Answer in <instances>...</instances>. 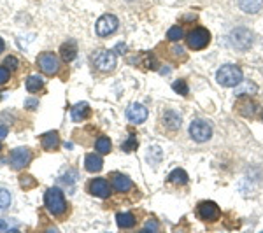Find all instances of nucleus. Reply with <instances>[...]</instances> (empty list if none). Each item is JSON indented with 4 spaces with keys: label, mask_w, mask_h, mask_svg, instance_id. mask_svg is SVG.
I'll return each instance as SVG.
<instances>
[{
    "label": "nucleus",
    "mask_w": 263,
    "mask_h": 233,
    "mask_svg": "<svg viewBox=\"0 0 263 233\" xmlns=\"http://www.w3.org/2000/svg\"><path fill=\"white\" fill-rule=\"evenodd\" d=\"M44 205L48 212L54 218H63L69 210V203H67L63 191L60 188H49L44 193Z\"/></svg>",
    "instance_id": "obj_1"
},
{
    "label": "nucleus",
    "mask_w": 263,
    "mask_h": 233,
    "mask_svg": "<svg viewBox=\"0 0 263 233\" xmlns=\"http://www.w3.org/2000/svg\"><path fill=\"white\" fill-rule=\"evenodd\" d=\"M216 81L224 88H237L244 81V74L240 67L233 65V63H227V65L219 67L216 72Z\"/></svg>",
    "instance_id": "obj_2"
},
{
    "label": "nucleus",
    "mask_w": 263,
    "mask_h": 233,
    "mask_svg": "<svg viewBox=\"0 0 263 233\" xmlns=\"http://www.w3.org/2000/svg\"><path fill=\"white\" fill-rule=\"evenodd\" d=\"M184 39L192 51H202L211 44V32L203 27H195L186 33Z\"/></svg>",
    "instance_id": "obj_3"
},
{
    "label": "nucleus",
    "mask_w": 263,
    "mask_h": 233,
    "mask_svg": "<svg viewBox=\"0 0 263 233\" xmlns=\"http://www.w3.org/2000/svg\"><path fill=\"white\" fill-rule=\"evenodd\" d=\"M91 62L93 67L99 72H104V74H109V72L116 69V54L109 49H97L91 54Z\"/></svg>",
    "instance_id": "obj_4"
},
{
    "label": "nucleus",
    "mask_w": 263,
    "mask_h": 233,
    "mask_svg": "<svg viewBox=\"0 0 263 233\" xmlns=\"http://www.w3.org/2000/svg\"><path fill=\"white\" fill-rule=\"evenodd\" d=\"M190 137L198 144L211 141V137H213V126L205 120H193L192 125H190Z\"/></svg>",
    "instance_id": "obj_5"
},
{
    "label": "nucleus",
    "mask_w": 263,
    "mask_h": 233,
    "mask_svg": "<svg viewBox=\"0 0 263 233\" xmlns=\"http://www.w3.org/2000/svg\"><path fill=\"white\" fill-rule=\"evenodd\" d=\"M253 32L244 27H239L230 32V44L239 51H248L253 46Z\"/></svg>",
    "instance_id": "obj_6"
},
{
    "label": "nucleus",
    "mask_w": 263,
    "mask_h": 233,
    "mask_svg": "<svg viewBox=\"0 0 263 233\" xmlns=\"http://www.w3.org/2000/svg\"><path fill=\"white\" fill-rule=\"evenodd\" d=\"M37 67L44 75H54L60 70V60L54 53L46 51V53H41L37 56Z\"/></svg>",
    "instance_id": "obj_7"
},
{
    "label": "nucleus",
    "mask_w": 263,
    "mask_h": 233,
    "mask_svg": "<svg viewBox=\"0 0 263 233\" xmlns=\"http://www.w3.org/2000/svg\"><path fill=\"white\" fill-rule=\"evenodd\" d=\"M32 162V151L28 147H16L9 154V165L12 170L20 172Z\"/></svg>",
    "instance_id": "obj_8"
},
{
    "label": "nucleus",
    "mask_w": 263,
    "mask_h": 233,
    "mask_svg": "<svg viewBox=\"0 0 263 233\" xmlns=\"http://www.w3.org/2000/svg\"><path fill=\"white\" fill-rule=\"evenodd\" d=\"M197 216L202 219L203 223H216L219 218H221V210H219V207L216 205L214 202L203 200V202L198 203Z\"/></svg>",
    "instance_id": "obj_9"
},
{
    "label": "nucleus",
    "mask_w": 263,
    "mask_h": 233,
    "mask_svg": "<svg viewBox=\"0 0 263 233\" xmlns=\"http://www.w3.org/2000/svg\"><path fill=\"white\" fill-rule=\"evenodd\" d=\"M120 27V20L116 18L114 14H104L100 16L99 21H97V35L99 37H109L111 33H114Z\"/></svg>",
    "instance_id": "obj_10"
},
{
    "label": "nucleus",
    "mask_w": 263,
    "mask_h": 233,
    "mask_svg": "<svg viewBox=\"0 0 263 233\" xmlns=\"http://www.w3.org/2000/svg\"><path fill=\"white\" fill-rule=\"evenodd\" d=\"M111 183L104 177H97V179H91L88 183V193L97 198H109L111 197Z\"/></svg>",
    "instance_id": "obj_11"
},
{
    "label": "nucleus",
    "mask_w": 263,
    "mask_h": 233,
    "mask_svg": "<svg viewBox=\"0 0 263 233\" xmlns=\"http://www.w3.org/2000/svg\"><path fill=\"white\" fill-rule=\"evenodd\" d=\"M126 118H128L132 125H142L147 120V109L142 104H132L126 109Z\"/></svg>",
    "instance_id": "obj_12"
},
{
    "label": "nucleus",
    "mask_w": 263,
    "mask_h": 233,
    "mask_svg": "<svg viewBox=\"0 0 263 233\" xmlns=\"http://www.w3.org/2000/svg\"><path fill=\"white\" fill-rule=\"evenodd\" d=\"M181 123H182L181 114L172 111V109H167V111L162 114V125H163L165 130H168V132H176V130H179Z\"/></svg>",
    "instance_id": "obj_13"
},
{
    "label": "nucleus",
    "mask_w": 263,
    "mask_h": 233,
    "mask_svg": "<svg viewBox=\"0 0 263 233\" xmlns=\"http://www.w3.org/2000/svg\"><path fill=\"white\" fill-rule=\"evenodd\" d=\"M111 186H112L114 191H118V193H128L130 189L134 188V183H132L130 177L114 172L111 176Z\"/></svg>",
    "instance_id": "obj_14"
},
{
    "label": "nucleus",
    "mask_w": 263,
    "mask_h": 233,
    "mask_svg": "<svg viewBox=\"0 0 263 233\" xmlns=\"http://www.w3.org/2000/svg\"><path fill=\"white\" fill-rule=\"evenodd\" d=\"M102 167H104V160H102L100 152H88L84 158V168L90 173H97L102 170Z\"/></svg>",
    "instance_id": "obj_15"
},
{
    "label": "nucleus",
    "mask_w": 263,
    "mask_h": 233,
    "mask_svg": "<svg viewBox=\"0 0 263 233\" xmlns=\"http://www.w3.org/2000/svg\"><path fill=\"white\" fill-rule=\"evenodd\" d=\"M90 114H91V109H90V105H88L86 102H79V104H76L74 107H72V111H70L72 121H76V123H81L84 120H88V118H90Z\"/></svg>",
    "instance_id": "obj_16"
},
{
    "label": "nucleus",
    "mask_w": 263,
    "mask_h": 233,
    "mask_svg": "<svg viewBox=\"0 0 263 233\" xmlns=\"http://www.w3.org/2000/svg\"><path fill=\"white\" fill-rule=\"evenodd\" d=\"M41 146L44 151H57L60 147V135L58 132H46L41 137Z\"/></svg>",
    "instance_id": "obj_17"
},
{
    "label": "nucleus",
    "mask_w": 263,
    "mask_h": 233,
    "mask_svg": "<svg viewBox=\"0 0 263 233\" xmlns=\"http://www.w3.org/2000/svg\"><path fill=\"white\" fill-rule=\"evenodd\" d=\"M235 107H237V112H239L240 116H244V118H254L258 105L254 104L253 100H249V99H240L239 102H237Z\"/></svg>",
    "instance_id": "obj_18"
},
{
    "label": "nucleus",
    "mask_w": 263,
    "mask_h": 233,
    "mask_svg": "<svg viewBox=\"0 0 263 233\" xmlns=\"http://www.w3.org/2000/svg\"><path fill=\"white\" fill-rule=\"evenodd\" d=\"M78 56V46L74 41H67L60 46V58L65 63H70L74 58Z\"/></svg>",
    "instance_id": "obj_19"
},
{
    "label": "nucleus",
    "mask_w": 263,
    "mask_h": 233,
    "mask_svg": "<svg viewBox=\"0 0 263 233\" xmlns=\"http://www.w3.org/2000/svg\"><path fill=\"white\" fill-rule=\"evenodd\" d=\"M116 223L121 230H132L137 224V219L132 212H118L116 214Z\"/></svg>",
    "instance_id": "obj_20"
},
{
    "label": "nucleus",
    "mask_w": 263,
    "mask_h": 233,
    "mask_svg": "<svg viewBox=\"0 0 263 233\" xmlns=\"http://www.w3.org/2000/svg\"><path fill=\"white\" fill-rule=\"evenodd\" d=\"M239 7L248 14H256L263 9V0H239Z\"/></svg>",
    "instance_id": "obj_21"
},
{
    "label": "nucleus",
    "mask_w": 263,
    "mask_h": 233,
    "mask_svg": "<svg viewBox=\"0 0 263 233\" xmlns=\"http://www.w3.org/2000/svg\"><path fill=\"white\" fill-rule=\"evenodd\" d=\"M190 177L188 173H186V170H182V168H174V170L168 173V183L176 184V186H184L188 184Z\"/></svg>",
    "instance_id": "obj_22"
},
{
    "label": "nucleus",
    "mask_w": 263,
    "mask_h": 233,
    "mask_svg": "<svg viewBox=\"0 0 263 233\" xmlns=\"http://www.w3.org/2000/svg\"><path fill=\"white\" fill-rule=\"evenodd\" d=\"M42 88H44V79L37 74L28 75L27 79V91L28 93H39Z\"/></svg>",
    "instance_id": "obj_23"
},
{
    "label": "nucleus",
    "mask_w": 263,
    "mask_h": 233,
    "mask_svg": "<svg viewBox=\"0 0 263 233\" xmlns=\"http://www.w3.org/2000/svg\"><path fill=\"white\" fill-rule=\"evenodd\" d=\"M95 149H97V152H100V154H109L112 149L111 139L105 137V135H100V137L95 141Z\"/></svg>",
    "instance_id": "obj_24"
},
{
    "label": "nucleus",
    "mask_w": 263,
    "mask_h": 233,
    "mask_svg": "<svg viewBox=\"0 0 263 233\" xmlns=\"http://www.w3.org/2000/svg\"><path fill=\"white\" fill-rule=\"evenodd\" d=\"M184 30H182V27H179V25H174V27H171L167 30V39L171 42H179L181 39H184Z\"/></svg>",
    "instance_id": "obj_25"
},
{
    "label": "nucleus",
    "mask_w": 263,
    "mask_h": 233,
    "mask_svg": "<svg viewBox=\"0 0 263 233\" xmlns=\"http://www.w3.org/2000/svg\"><path fill=\"white\" fill-rule=\"evenodd\" d=\"M172 90L176 93H179V95L186 96L190 93V88H188V83L184 81V79H177V81L172 83Z\"/></svg>",
    "instance_id": "obj_26"
},
{
    "label": "nucleus",
    "mask_w": 263,
    "mask_h": 233,
    "mask_svg": "<svg viewBox=\"0 0 263 233\" xmlns=\"http://www.w3.org/2000/svg\"><path fill=\"white\" fill-rule=\"evenodd\" d=\"M137 146H139L137 137H135L134 133H130V135H128V139H126V141L121 144V149H123V151H126V152H130V151H135V149H137Z\"/></svg>",
    "instance_id": "obj_27"
},
{
    "label": "nucleus",
    "mask_w": 263,
    "mask_h": 233,
    "mask_svg": "<svg viewBox=\"0 0 263 233\" xmlns=\"http://www.w3.org/2000/svg\"><path fill=\"white\" fill-rule=\"evenodd\" d=\"M9 205H11V193L7 189L0 188V210L9 209Z\"/></svg>",
    "instance_id": "obj_28"
},
{
    "label": "nucleus",
    "mask_w": 263,
    "mask_h": 233,
    "mask_svg": "<svg viewBox=\"0 0 263 233\" xmlns=\"http://www.w3.org/2000/svg\"><path fill=\"white\" fill-rule=\"evenodd\" d=\"M20 186L23 189H30V188H35L37 186V181L33 179L32 176H28V173H25V176L20 177Z\"/></svg>",
    "instance_id": "obj_29"
},
{
    "label": "nucleus",
    "mask_w": 263,
    "mask_h": 233,
    "mask_svg": "<svg viewBox=\"0 0 263 233\" xmlns=\"http://www.w3.org/2000/svg\"><path fill=\"white\" fill-rule=\"evenodd\" d=\"M4 67H6L9 72H16L20 69V60L16 56H6V60H4Z\"/></svg>",
    "instance_id": "obj_30"
},
{
    "label": "nucleus",
    "mask_w": 263,
    "mask_h": 233,
    "mask_svg": "<svg viewBox=\"0 0 263 233\" xmlns=\"http://www.w3.org/2000/svg\"><path fill=\"white\" fill-rule=\"evenodd\" d=\"M9 77H11L9 70H7L4 65H0V86H4V84H7V81H9Z\"/></svg>",
    "instance_id": "obj_31"
},
{
    "label": "nucleus",
    "mask_w": 263,
    "mask_h": 233,
    "mask_svg": "<svg viewBox=\"0 0 263 233\" xmlns=\"http://www.w3.org/2000/svg\"><path fill=\"white\" fill-rule=\"evenodd\" d=\"M144 230H151V231H158L160 230V224L155 221V219H151V221L146 223V226H144Z\"/></svg>",
    "instance_id": "obj_32"
},
{
    "label": "nucleus",
    "mask_w": 263,
    "mask_h": 233,
    "mask_svg": "<svg viewBox=\"0 0 263 233\" xmlns=\"http://www.w3.org/2000/svg\"><path fill=\"white\" fill-rule=\"evenodd\" d=\"M37 105H39V102H37L35 99H27V100H25V107H27L28 111H33Z\"/></svg>",
    "instance_id": "obj_33"
},
{
    "label": "nucleus",
    "mask_w": 263,
    "mask_h": 233,
    "mask_svg": "<svg viewBox=\"0 0 263 233\" xmlns=\"http://www.w3.org/2000/svg\"><path fill=\"white\" fill-rule=\"evenodd\" d=\"M7 133H9V128H7L6 125H2V126H0V139H4Z\"/></svg>",
    "instance_id": "obj_34"
},
{
    "label": "nucleus",
    "mask_w": 263,
    "mask_h": 233,
    "mask_svg": "<svg viewBox=\"0 0 263 233\" xmlns=\"http://www.w3.org/2000/svg\"><path fill=\"white\" fill-rule=\"evenodd\" d=\"M9 224H7V219H0V230H9Z\"/></svg>",
    "instance_id": "obj_35"
},
{
    "label": "nucleus",
    "mask_w": 263,
    "mask_h": 233,
    "mask_svg": "<svg viewBox=\"0 0 263 233\" xmlns=\"http://www.w3.org/2000/svg\"><path fill=\"white\" fill-rule=\"evenodd\" d=\"M4 49H6V42H4V39L0 37V54L4 53Z\"/></svg>",
    "instance_id": "obj_36"
},
{
    "label": "nucleus",
    "mask_w": 263,
    "mask_h": 233,
    "mask_svg": "<svg viewBox=\"0 0 263 233\" xmlns=\"http://www.w3.org/2000/svg\"><path fill=\"white\" fill-rule=\"evenodd\" d=\"M260 120H261V123H263V109H261V112H260Z\"/></svg>",
    "instance_id": "obj_37"
},
{
    "label": "nucleus",
    "mask_w": 263,
    "mask_h": 233,
    "mask_svg": "<svg viewBox=\"0 0 263 233\" xmlns=\"http://www.w3.org/2000/svg\"><path fill=\"white\" fill-rule=\"evenodd\" d=\"M0 149H2V144H0Z\"/></svg>",
    "instance_id": "obj_38"
}]
</instances>
